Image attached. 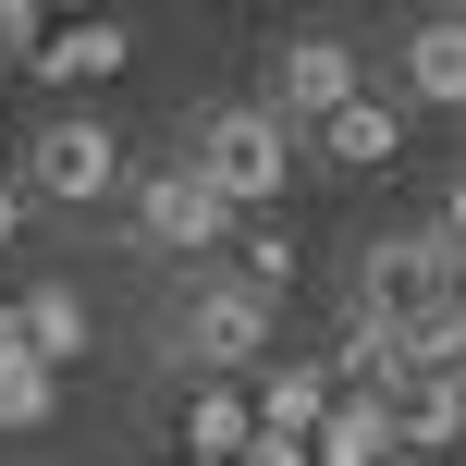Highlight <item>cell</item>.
Here are the masks:
<instances>
[{"label":"cell","instance_id":"6da1fadb","mask_svg":"<svg viewBox=\"0 0 466 466\" xmlns=\"http://www.w3.org/2000/svg\"><path fill=\"white\" fill-rule=\"evenodd\" d=\"M270 331H282V307L258 295V282H233V270L197 258L185 307H172V356H185L197 380H246V369H270Z\"/></svg>","mask_w":466,"mask_h":466},{"label":"cell","instance_id":"7a4b0ae2","mask_svg":"<svg viewBox=\"0 0 466 466\" xmlns=\"http://www.w3.org/2000/svg\"><path fill=\"white\" fill-rule=\"evenodd\" d=\"M185 172H209V197H221V209H270V197L295 185V136H282L258 98H221V111H197Z\"/></svg>","mask_w":466,"mask_h":466},{"label":"cell","instance_id":"3957f363","mask_svg":"<svg viewBox=\"0 0 466 466\" xmlns=\"http://www.w3.org/2000/svg\"><path fill=\"white\" fill-rule=\"evenodd\" d=\"M37 209H98V197L123 185V136L98 111H62V123H37L25 136V172H13Z\"/></svg>","mask_w":466,"mask_h":466},{"label":"cell","instance_id":"277c9868","mask_svg":"<svg viewBox=\"0 0 466 466\" xmlns=\"http://www.w3.org/2000/svg\"><path fill=\"white\" fill-rule=\"evenodd\" d=\"M123 197H136V233L147 246H172V258H221V233H233V209L209 197V172H123Z\"/></svg>","mask_w":466,"mask_h":466},{"label":"cell","instance_id":"5b68a950","mask_svg":"<svg viewBox=\"0 0 466 466\" xmlns=\"http://www.w3.org/2000/svg\"><path fill=\"white\" fill-rule=\"evenodd\" d=\"M454 258H466V233H380L369 246V282H356V307H380V319H405V307H430V295H454Z\"/></svg>","mask_w":466,"mask_h":466},{"label":"cell","instance_id":"8992f818","mask_svg":"<svg viewBox=\"0 0 466 466\" xmlns=\"http://www.w3.org/2000/svg\"><path fill=\"white\" fill-rule=\"evenodd\" d=\"M356 86H369V74H356V49H344V37H295V49L270 62V98H258V111H270L282 136H307V123L344 111Z\"/></svg>","mask_w":466,"mask_h":466},{"label":"cell","instance_id":"52a82bcc","mask_svg":"<svg viewBox=\"0 0 466 466\" xmlns=\"http://www.w3.org/2000/svg\"><path fill=\"white\" fill-rule=\"evenodd\" d=\"M307 136H319L331 172H380V160H405V98H393V86H356L344 111H319Z\"/></svg>","mask_w":466,"mask_h":466},{"label":"cell","instance_id":"ba28073f","mask_svg":"<svg viewBox=\"0 0 466 466\" xmlns=\"http://www.w3.org/2000/svg\"><path fill=\"white\" fill-rule=\"evenodd\" d=\"M123 62H136V37H123L111 13H86V25H49V37L25 49V74H49V86H111Z\"/></svg>","mask_w":466,"mask_h":466},{"label":"cell","instance_id":"9c48e42d","mask_svg":"<svg viewBox=\"0 0 466 466\" xmlns=\"http://www.w3.org/2000/svg\"><path fill=\"white\" fill-rule=\"evenodd\" d=\"M13 319H25V344H37V369H74V356L98 344V307L74 295L62 270H37V282H25V295H13Z\"/></svg>","mask_w":466,"mask_h":466},{"label":"cell","instance_id":"30bf717a","mask_svg":"<svg viewBox=\"0 0 466 466\" xmlns=\"http://www.w3.org/2000/svg\"><path fill=\"white\" fill-rule=\"evenodd\" d=\"M405 111H454L466 98V25H454V0H430V25L405 37Z\"/></svg>","mask_w":466,"mask_h":466},{"label":"cell","instance_id":"8fae6325","mask_svg":"<svg viewBox=\"0 0 466 466\" xmlns=\"http://www.w3.org/2000/svg\"><path fill=\"white\" fill-rule=\"evenodd\" d=\"M393 454V405L380 393H331L319 430H307V466H380Z\"/></svg>","mask_w":466,"mask_h":466},{"label":"cell","instance_id":"7c38bea8","mask_svg":"<svg viewBox=\"0 0 466 466\" xmlns=\"http://www.w3.org/2000/svg\"><path fill=\"white\" fill-rule=\"evenodd\" d=\"M331 393H344V380L307 369V356H295V369H246V418H258V430H295V442L319 430V405H331Z\"/></svg>","mask_w":466,"mask_h":466},{"label":"cell","instance_id":"4fadbf2b","mask_svg":"<svg viewBox=\"0 0 466 466\" xmlns=\"http://www.w3.org/2000/svg\"><path fill=\"white\" fill-rule=\"evenodd\" d=\"M454 430H466V393H454V369H418L393 393V442L405 454H454Z\"/></svg>","mask_w":466,"mask_h":466},{"label":"cell","instance_id":"5bb4252c","mask_svg":"<svg viewBox=\"0 0 466 466\" xmlns=\"http://www.w3.org/2000/svg\"><path fill=\"white\" fill-rule=\"evenodd\" d=\"M221 246H233V282H258V295H295V233H282V221H258V209H233V233H221Z\"/></svg>","mask_w":466,"mask_h":466},{"label":"cell","instance_id":"9a60e30c","mask_svg":"<svg viewBox=\"0 0 466 466\" xmlns=\"http://www.w3.org/2000/svg\"><path fill=\"white\" fill-rule=\"evenodd\" d=\"M246 380H197L185 393V454H246Z\"/></svg>","mask_w":466,"mask_h":466},{"label":"cell","instance_id":"2e32d148","mask_svg":"<svg viewBox=\"0 0 466 466\" xmlns=\"http://www.w3.org/2000/svg\"><path fill=\"white\" fill-rule=\"evenodd\" d=\"M49 418H62V369L0 356V430H49Z\"/></svg>","mask_w":466,"mask_h":466},{"label":"cell","instance_id":"e0dca14e","mask_svg":"<svg viewBox=\"0 0 466 466\" xmlns=\"http://www.w3.org/2000/svg\"><path fill=\"white\" fill-rule=\"evenodd\" d=\"M405 369H454V356H466V307L454 295H430V307H405Z\"/></svg>","mask_w":466,"mask_h":466},{"label":"cell","instance_id":"ac0fdd59","mask_svg":"<svg viewBox=\"0 0 466 466\" xmlns=\"http://www.w3.org/2000/svg\"><path fill=\"white\" fill-rule=\"evenodd\" d=\"M49 37V0H0V49H13V62H25V49H37Z\"/></svg>","mask_w":466,"mask_h":466},{"label":"cell","instance_id":"d6986e66","mask_svg":"<svg viewBox=\"0 0 466 466\" xmlns=\"http://www.w3.org/2000/svg\"><path fill=\"white\" fill-rule=\"evenodd\" d=\"M233 466H307V442H295V430H246V454H233Z\"/></svg>","mask_w":466,"mask_h":466},{"label":"cell","instance_id":"ffe728a7","mask_svg":"<svg viewBox=\"0 0 466 466\" xmlns=\"http://www.w3.org/2000/svg\"><path fill=\"white\" fill-rule=\"evenodd\" d=\"M25 221H37V197H25V185H13V172H0V246H13V233H25Z\"/></svg>","mask_w":466,"mask_h":466},{"label":"cell","instance_id":"44dd1931","mask_svg":"<svg viewBox=\"0 0 466 466\" xmlns=\"http://www.w3.org/2000/svg\"><path fill=\"white\" fill-rule=\"evenodd\" d=\"M380 466H442V454H405V442H393V454H380Z\"/></svg>","mask_w":466,"mask_h":466},{"label":"cell","instance_id":"7402d4cb","mask_svg":"<svg viewBox=\"0 0 466 466\" xmlns=\"http://www.w3.org/2000/svg\"><path fill=\"white\" fill-rule=\"evenodd\" d=\"M13 74H25V62H13V49H0V86H13Z\"/></svg>","mask_w":466,"mask_h":466},{"label":"cell","instance_id":"603a6c76","mask_svg":"<svg viewBox=\"0 0 466 466\" xmlns=\"http://www.w3.org/2000/svg\"><path fill=\"white\" fill-rule=\"evenodd\" d=\"M185 466H233V454H185Z\"/></svg>","mask_w":466,"mask_h":466}]
</instances>
